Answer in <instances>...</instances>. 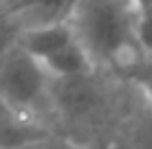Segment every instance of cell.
Returning a JSON list of instances; mask_svg holds the SVG:
<instances>
[{
	"mask_svg": "<svg viewBox=\"0 0 152 149\" xmlns=\"http://www.w3.org/2000/svg\"><path fill=\"white\" fill-rule=\"evenodd\" d=\"M134 0H80L69 13V22L95 64L126 73L145 57L137 42Z\"/></svg>",
	"mask_w": 152,
	"mask_h": 149,
	"instance_id": "6da1fadb",
	"label": "cell"
},
{
	"mask_svg": "<svg viewBox=\"0 0 152 149\" xmlns=\"http://www.w3.org/2000/svg\"><path fill=\"white\" fill-rule=\"evenodd\" d=\"M49 99V73L40 59L27 53L20 44L0 55V101L2 103L35 116V112Z\"/></svg>",
	"mask_w": 152,
	"mask_h": 149,
	"instance_id": "7a4b0ae2",
	"label": "cell"
},
{
	"mask_svg": "<svg viewBox=\"0 0 152 149\" xmlns=\"http://www.w3.org/2000/svg\"><path fill=\"white\" fill-rule=\"evenodd\" d=\"M46 134H51V130L33 114L0 101V149H24Z\"/></svg>",
	"mask_w": 152,
	"mask_h": 149,
	"instance_id": "3957f363",
	"label": "cell"
},
{
	"mask_svg": "<svg viewBox=\"0 0 152 149\" xmlns=\"http://www.w3.org/2000/svg\"><path fill=\"white\" fill-rule=\"evenodd\" d=\"M75 37L77 35H75L69 20H55V22H49V24L27 29L22 33L20 46L27 53H31L35 59L44 61L46 57L57 53L60 48H64L69 42H73Z\"/></svg>",
	"mask_w": 152,
	"mask_h": 149,
	"instance_id": "277c9868",
	"label": "cell"
},
{
	"mask_svg": "<svg viewBox=\"0 0 152 149\" xmlns=\"http://www.w3.org/2000/svg\"><path fill=\"white\" fill-rule=\"evenodd\" d=\"M44 68L46 73L55 79H69V77H82V75H88L95 70V61L88 55V50L84 48V44L80 40H73L60 48L57 53H53L51 57H46L44 61Z\"/></svg>",
	"mask_w": 152,
	"mask_h": 149,
	"instance_id": "5b68a950",
	"label": "cell"
},
{
	"mask_svg": "<svg viewBox=\"0 0 152 149\" xmlns=\"http://www.w3.org/2000/svg\"><path fill=\"white\" fill-rule=\"evenodd\" d=\"M24 31H27V27H24L22 18L18 13L2 9L0 11V55L11 50L13 46H18Z\"/></svg>",
	"mask_w": 152,
	"mask_h": 149,
	"instance_id": "8992f818",
	"label": "cell"
},
{
	"mask_svg": "<svg viewBox=\"0 0 152 149\" xmlns=\"http://www.w3.org/2000/svg\"><path fill=\"white\" fill-rule=\"evenodd\" d=\"M124 77L128 81H132V83L143 92L145 99H148L150 105H152V57L150 55H145V57H141L139 61H134L124 73Z\"/></svg>",
	"mask_w": 152,
	"mask_h": 149,
	"instance_id": "52a82bcc",
	"label": "cell"
},
{
	"mask_svg": "<svg viewBox=\"0 0 152 149\" xmlns=\"http://www.w3.org/2000/svg\"><path fill=\"white\" fill-rule=\"evenodd\" d=\"M137 42L141 50L152 57V4L139 7L137 11Z\"/></svg>",
	"mask_w": 152,
	"mask_h": 149,
	"instance_id": "ba28073f",
	"label": "cell"
},
{
	"mask_svg": "<svg viewBox=\"0 0 152 149\" xmlns=\"http://www.w3.org/2000/svg\"><path fill=\"white\" fill-rule=\"evenodd\" d=\"M130 140H132L130 145L134 149H152V105H150V112H145L137 119Z\"/></svg>",
	"mask_w": 152,
	"mask_h": 149,
	"instance_id": "9c48e42d",
	"label": "cell"
},
{
	"mask_svg": "<svg viewBox=\"0 0 152 149\" xmlns=\"http://www.w3.org/2000/svg\"><path fill=\"white\" fill-rule=\"evenodd\" d=\"M24 149H91V147L80 145V143L73 140V138H66V136H60V134H55V132H51V134H46L44 138L27 145Z\"/></svg>",
	"mask_w": 152,
	"mask_h": 149,
	"instance_id": "30bf717a",
	"label": "cell"
},
{
	"mask_svg": "<svg viewBox=\"0 0 152 149\" xmlns=\"http://www.w3.org/2000/svg\"><path fill=\"white\" fill-rule=\"evenodd\" d=\"M2 9H4V0H0V11H2Z\"/></svg>",
	"mask_w": 152,
	"mask_h": 149,
	"instance_id": "8fae6325",
	"label": "cell"
}]
</instances>
